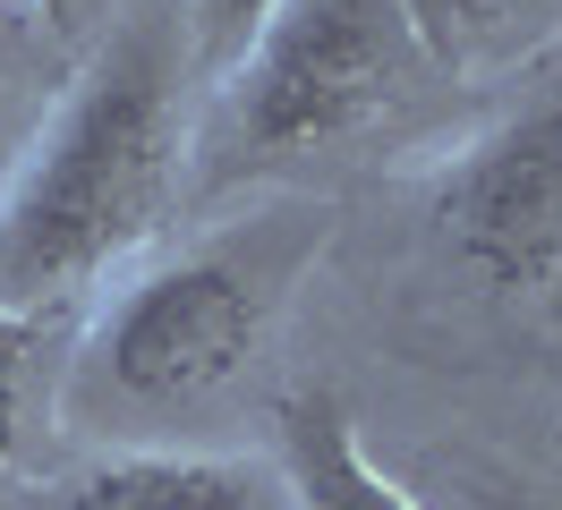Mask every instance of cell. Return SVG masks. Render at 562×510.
Segmentation results:
<instances>
[{"label": "cell", "instance_id": "obj_13", "mask_svg": "<svg viewBox=\"0 0 562 510\" xmlns=\"http://www.w3.org/2000/svg\"><path fill=\"white\" fill-rule=\"evenodd\" d=\"M469 510H562V502H546V494H528V485H503V476H486V494Z\"/></svg>", "mask_w": 562, "mask_h": 510}, {"label": "cell", "instance_id": "obj_11", "mask_svg": "<svg viewBox=\"0 0 562 510\" xmlns=\"http://www.w3.org/2000/svg\"><path fill=\"white\" fill-rule=\"evenodd\" d=\"M26 9H35L43 26H52V34H60V43L77 52V43H94V26H103L120 0H26Z\"/></svg>", "mask_w": 562, "mask_h": 510}, {"label": "cell", "instance_id": "obj_8", "mask_svg": "<svg viewBox=\"0 0 562 510\" xmlns=\"http://www.w3.org/2000/svg\"><path fill=\"white\" fill-rule=\"evenodd\" d=\"M52 340H60V315H26V306L0 298V468H26L43 434V408H52Z\"/></svg>", "mask_w": 562, "mask_h": 510}, {"label": "cell", "instance_id": "obj_9", "mask_svg": "<svg viewBox=\"0 0 562 510\" xmlns=\"http://www.w3.org/2000/svg\"><path fill=\"white\" fill-rule=\"evenodd\" d=\"M281 0H188V52H196V77H205V94L247 60V43L273 26Z\"/></svg>", "mask_w": 562, "mask_h": 510}, {"label": "cell", "instance_id": "obj_5", "mask_svg": "<svg viewBox=\"0 0 562 510\" xmlns=\"http://www.w3.org/2000/svg\"><path fill=\"white\" fill-rule=\"evenodd\" d=\"M69 510H290V494H281V468L239 451L128 442L69 485Z\"/></svg>", "mask_w": 562, "mask_h": 510}, {"label": "cell", "instance_id": "obj_3", "mask_svg": "<svg viewBox=\"0 0 562 510\" xmlns=\"http://www.w3.org/2000/svg\"><path fill=\"white\" fill-rule=\"evenodd\" d=\"M435 68L392 0H281L273 26L247 43V60L196 111V179L188 188H239L299 154L358 145Z\"/></svg>", "mask_w": 562, "mask_h": 510}, {"label": "cell", "instance_id": "obj_12", "mask_svg": "<svg viewBox=\"0 0 562 510\" xmlns=\"http://www.w3.org/2000/svg\"><path fill=\"white\" fill-rule=\"evenodd\" d=\"M26 136H35L26 94H9V86H0V188H9V170H18V154H26Z\"/></svg>", "mask_w": 562, "mask_h": 510}, {"label": "cell", "instance_id": "obj_4", "mask_svg": "<svg viewBox=\"0 0 562 510\" xmlns=\"http://www.w3.org/2000/svg\"><path fill=\"white\" fill-rule=\"evenodd\" d=\"M435 264L512 315H562V68L418 179Z\"/></svg>", "mask_w": 562, "mask_h": 510}, {"label": "cell", "instance_id": "obj_6", "mask_svg": "<svg viewBox=\"0 0 562 510\" xmlns=\"http://www.w3.org/2000/svg\"><path fill=\"white\" fill-rule=\"evenodd\" d=\"M273 468H281V494L290 510H426L401 476L375 468V451L358 442V417L333 392H299L281 400L273 417Z\"/></svg>", "mask_w": 562, "mask_h": 510}, {"label": "cell", "instance_id": "obj_7", "mask_svg": "<svg viewBox=\"0 0 562 510\" xmlns=\"http://www.w3.org/2000/svg\"><path fill=\"white\" fill-rule=\"evenodd\" d=\"M435 77H494L562 26V0H392Z\"/></svg>", "mask_w": 562, "mask_h": 510}, {"label": "cell", "instance_id": "obj_2", "mask_svg": "<svg viewBox=\"0 0 562 510\" xmlns=\"http://www.w3.org/2000/svg\"><path fill=\"white\" fill-rule=\"evenodd\" d=\"M333 238L324 204H273L256 222L145 256L111 281L94 324L60 366V417L69 426H171L188 408L222 400L273 340L290 290Z\"/></svg>", "mask_w": 562, "mask_h": 510}, {"label": "cell", "instance_id": "obj_1", "mask_svg": "<svg viewBox=\"0 0 562 510\" xmlns=\"http://www.w3.org/2000/svg\"><path fill=\"white\" fill-rule=\"evenodd\" d=\"M196 111L188 0H120L35 111L0 188V298L69 315L137 272L196 179Z\"/></svg>", "mask_w": 562, "mask_h": 510}, {"label": "cell", "instance_id": "obj_10", "mask_svg": "<svg viewBox=\"0 0 562 510\" xmlns=\"http://www.w3.org/2000/svg\"><path fill=\"white\" fill-rule=\"evenodd\" d=\"M60 77H69V43L43 26L26 0H0V86L35 94V86H60Z\"/></svg>", "mask_w": 562, "mask_h": 510}]
</instances>
